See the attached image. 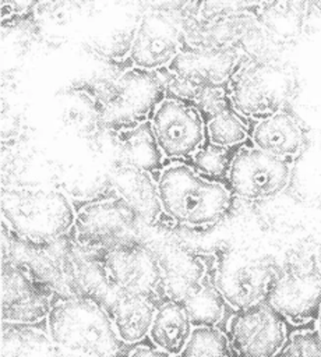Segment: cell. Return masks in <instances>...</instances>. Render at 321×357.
Returning a JSON list of instances; mask_svg holds the SVG:
<instances>
[{
    "mask_svg": "<svg viewBox=\"0 0 321 357\" xmlns=\"http://www.w3.org/2000/svg\"><path fill=\"white\" fill-rule=\"evenodd\" d=\"M1 254V259L21 264L59 297L91 298L109 312L120 297L106 276L102 254L82 245L73 231L49 243H31L4 225Z\"/></svg>",
    "mask_w": 321,
    "mask_h": 357,
    "instance_id": "1",
    "label": "cell"
},
{
    "mask_svg": "<svg viewBox=\"0 0 321 357\" xmlns=\"http://www.w3.org/2000/svg\"><path fill=\"white\" fill-rule=\"evenodd\" d=\"M158 188L165 216L188 227L205 229L218 223L232 205L230 188L181 162L162 167Z\"/></svg>",
    "mask_w": 321,
    "mask_h": 357,
    "instance_id": "2",
    "label": "cell"
},
{
    "mask_svg": "<svg viewBox=\"0 0 321 357\" xmlns=\"http://www.w3.org/2000/svg\"><path fill=\"white\" fill-rule=\"evenodd\" d=\"M47 333L63 350L94 357H120L123 343L110 312L84 297H59L46 318Z\"/></svg>",
    "mask_w": 321,
    "mask_h": 357,
    "instance_id": "3",
    "label": "cell"
},
{
    "mask_svg": "<svg viewBox=\"0 0 321 357\" xmlns=\"http://www.w3.org/2000/svg\"><path fill=\"white\" fill-rule=\"evenodd\" d=\"M75 213L60 190L25 185L1 191L4 225L31 243H49L71 233Z\"/></svg>",
    "mask_w": 321,
    "mask_h": 357,
    "instance_id": "4",
    "label": "cell"
},
{
    "mask_svg": "<svg viewBox=\"0 0 321 357\" xmlns=\"http://www.w3.org/2000/svg\"><path fill=\"white\" fill-rule=\"evenodd\" d=\"M156 227L145 225L117 195L85 202L77 209L74 237L98 252L145 245Z\"/></svg>",
    "mask_w": 321,
    "mask_h": 357,
    "instance_id": "5",
    "label": "cell"
},
{
    "mask_svg": "<svg viewBox=\"0 0 321 357\" xmlns=\"http://www.w3.org/2000/svg\"><path fill=\"white\" fill-rule=\"evenodd\" d=\"M276 278L269 262L227 251L221 257L212 282L226 304L241 311L267 301Z\"/></svg>",
    "mask_w": 321,
    "mask_h": 357,
    "instance_id": "6",
    "label": "cell"
},
{
    "mask_svg": "<svg viewBox=\"0 0 321 357\" xmlns=\"http://www.w3.org/2000/svg\"><path fill=\"white\" fill-rule=\"evenodd\" d=\"M165 88L156 71L142 68L128 70L114 82L112 93L100 107V120L116 128L131 127L147 120L163 99Z\"/></svg>",
    "mask_w": 321,
    "mask_h": 357,
    "instance_id": "7",
    "label": "cell"
},
{
    "mask_svg": "<svg viewBox=\"0 0 321 357\" xmlns=\"http://www.w3.org/2000/svg\"><path fill=\"white\" fill-rule=\"evenodd\" d=\"M285 78L271 64L244 59L227 84L232 107L248 119H264L282 109Z\"/></svg>",
    "mask_w": 321,
    "mask_h": 357,
    "instance_id": "8",
    "label": "cell"
},
{
    "mask_svg": "<svg viewBox=\"0 0 321 357\" xmlns=\"http://www.w3.org/2000/svg\"><path fill=\"white\" fill-rule=\"evenodd\" d=\"M151 126L166 159L191 158L207 138L201 112L188 100L163 98L151 116Z\"/></svg>",
    "mask_w": 321,
    "mask_h": 357,
    "instance_id": "9",
    "label": "cell"
},
{
    "mask_svg": "<svg viewBox=\"0 0 321 357\" xmlns=\"http://www.w3.org/2000/svg\"><path fill=\"white\" fill-rule=\"evenodd\" d=\"M156 227L145 244L155 255L160 272V294L165 300L183 303L208 278L205 259Z\"/></svg>",
    "mask_w": 321,
    "mask_h": 357,
    "instance_id": "10",
    "label": "cell"
},
{
    "mask_svg": "<svg viewBox=\"0 0 321 357\" xmlns=\"http://www.w3.org/2000/svg\"><path fill=\"white\" fill-rule=\"evenodd\" d=\"M290 167L286 159L257 146L239 149L230 162L227 183L233 195L261 201L278 195L288 185Z\"/></svg>",
    "mask_w": 321,
    "mask_h": 357,
    "instance_id": "11",
    "label": "cell"
},
{
    "mask_svg": "<svg viewBox=\"0 0 321 357\" xmlns=\"http://www.w3.org/2000/svg\"><path fill=\"white\" fill-rule=\"evenodd\" d=\"M54 291L25 266L1 259V319L6 324L35 325L47 318Z\"/></svg>",
    "mask_w": 321,
    "mask_h": 357,
    "instance_id": "12",
    "label": "cell"
},
{
    "mask_svg": "<svg viewBox=\"0 0 321 357\" xmlns=\"http://www.w3.org/2000/svg\"><path fill=\"white\" fill-rule=\"evenodd\" d=\"M227 328L239 357H276L288 340L283 318L268 304L237 311Z\"/></svg>",
    "mask_w": 321,
    "mask_h": 357,
    "instance_id": "13",
    "label": "cell"
},
{
    "mask_svg": "<svg viewBox=\"0 0 321 357\" xmlns=\"http://www.w3.org/2000/svg\"><path fill=\"white\" fill-rule=\"evenodd\" d=\"M179 15L147 11L130 45V59L138 68L158 71L167 67L181 50L183 26Z\"/></svg>",
    "mask_w": 321,
    "mask_h": 357,
    "instance_id": "14",
    "label": "cell"
},
{
    "mask_svg": "<svg viewBox=\"0 0 321 357\" xmlns=\"http://www.w3.org/2000/svg\"><path fill=\"white\" fill-rule=\"evenodd\" d=\"M102 264L112 287L121 296L160 294V272L155 255L145 245L121 247L102 252Z\"/></svg>",
    "mask_w": 321,
    "mask_h": 357,
    "instance_id": "15",
    "label": "cell"
},
{
    "mask_svg": "<svg viewBox=\"0 0 321 357\" xmlns=\"http://www.w3.org/2000/svg\"><path fill=\"white\" fill-rule=\"evenodd\" d=\"M267 304L293 325L311 321L321 305V273L311 269L290 271L278 276Z\"/></svg>",
    "mask_w": 321,
    "mask_h": 357,
    "instance_id": "16",
    "label": "cell"
},
{
    "mask_svg": "<svg viewBox=\"0 0 321 357\" xmlns=\"http://www.w3.org/2000/svg\"><path fill=\"white\" fill-rule=\"evenodd\" d=\"M244 59L237 46H190L167 68L198 85H227Z\"/></svg>",
    "mask_w": 321,
    "mask_h": 357,
    "instance_id": "17",
    "label": "cell"
},
{
    "mask_svg": "<svg viewBox=\"0 0 321 357\" xmlns=\"http://www.w3.org/2000/svg\"><path fill=\"white\" fill-rule=\"evenodd\" d=\"M110 184L114 195L121 198L145 225L159 227L166 216L160 204L158 180L151 172L123 163L113 170Z\"/></svg>",
    "mask_w": 321,
    "mask_h": 357,
    "instance_id": "18",
    "label": "cell"
},
{
    "mask_svg": "<svg viewBox=\"0 0 321 357\" xmlns=\"http://www.w3.org/2000/svg\"><path fill=\"white\" fill-rule=\"evenodd\" d=\"M254 146L282 159L296 156L304 142L297 120L285 110H278L257 120L251 131Z\"/></svg>",
    "mask_w": 321,
    "mask_h": 357,
    "instance_id": "19",
    "label": "cell"
},
{
    "mask_svg": "<svg viewBox=\"0 0 321 357\" xmlns=\"http://www.w3.org/2000/svg\"><path fill=\"white\" fill-rule=\"evenodd\" d=\"M194 325L181 303L165 300L159 307L151 325L149 339L155 347L172 354L180 356Z\"/></svg>",
    "mask_w": 321,
    "mask_h": 357,
    "instance_id": "20",
    "label": "cell"
},
{
    "mask_svg": "<svg viewBox=\"0 0 321 357\" xmlns=\"http://www.w3.org/2000/svg\"><path fill=\"white\" fill-rule=\"evenodd\" d=\"M155 312L154 300L130 294H121L110 308L116 332L126 344L138 343L149 336Z\"/></svg>",
    "mask_w": 321,
    "mask_h": 357,
    "instance_id": "21",
    "label": "cell"
},
{
    "mask_svg": "<svg viewBox=\"0 0 321 357\" xmlns=\"http://www.w3.org/2000/svg\"><path fill=\"white\" fill-rule=\"evenodd\" d=\"M255 17L269 35L293 39L300 35L308 18V0H261Z\"/></svg>",
    "mask_w": 321,
    "mask_h": 357,
    "instance_id": "22",
    "label": "cell"
},
{
    "mask_svg": "<svg viewBox=\"0 0 321 357\" xmlns=\"http://www.w3.org/2000/svg\"><path fill=\"white\" fill-rule=\"evenodd\" d=\"M117 142L123 163L151 173L162 170L163 153L152 131L151 120H144L131 127L117 131Z\"/></svg>",
    "mask_w": 321,
    "mask_h": 357,
    "instance_id": "23",
    "label": "cell"
},
{
    "mask_svg": "<svg viewBox=\"0 0 321 357\" xmlns=\"http://www.w3.org/2000/svg\"><path fill=\"white\" fill-rule=\"evenodd\" d=\"M63 351L42 329L3 322L1 357H61Z\"/></svg>",
    "mask_w": 321,
    "mask_h": 357,
    "instance_id": "24",
    "label": "cell"
},
{
    "mask_svg": "<svg viewBox=\"0 0 321 357\" xmlns=\"http://www.w3.org/2000/svg\"><path fill=\"white\" fill-rule=\"evenodd\" d=\"M181 304L194 326H216L222 321L225 307L227 305L214 282L208 278Z\"/></svg>",
    "mask_w": 321,
    "mask_h": 357,
    "instance_id": "25",
    "label": "cell"
},
{
    "mask_svg": "<svg viewBox=\"0 0 321 357\" xmlns=\"http://www.w3.org/2000/svg\"><path fill=\"white\" fill-rule=\"evenodd\" d=\"M205 130L211 144L225 148H233L244 142L248 137V128L243 116L232 106L209 117L205 123Z\"/></svg>",
    "mask_w": 321,
    "mask_h": 357,
    "instance_id": "26",
    "label": "cell"
},
{
    "mask_svg": "<svg viewBox=\"0 0 321 357\" xmlns=\"http://www.w3.org/2000/svg\"><path fill=\"white\" fill-rule=\"evenodd\" d=\"M230 340L216 326H194L179 357H230Z\"/></svg>",
    "mask_w": 321,
    "mask_h": 357,
    "instance_id": "27",
    "label": "cell"
},
{
    "mask_svg": "<svg viewBox=\"0 0 321 357\" xmlns=\"http://www.w3.org/2000/svg\"><path fill=\"white\" fill-rule=\"evenodd\" d=\"M230 148L219 146L215 144H208L202 145L193 156V166L205 177L208 178H222L227 176L230 162H232V155H230Z\"/></svg>",
    "mask_w": 321,
    "mask_h": 357,
    "instance_id": "28",
    "label": "cell"
},
{
    "mask_svg": "<svg viewBox=\"0 0 321 357\" xmlns=\"http://www.w3.org/2000/svg\"><path fill=\"white\" fill-rule=\"evenodd\" d=\"M260 1L261 0H198L197 14L204 20L244 13L255 14Z\"/></svg>",
    "mask_w": 321,
    "mask_h": 357,
    "instance_id": "29",
    "label": "cell"
},
{
    "mask_svg": "<svg viewBox=\"0 0 321 357\" xmlns=\"http://www.w3.org/2000/svg\"><path fill=\"white\" fill-rule=\"evenodd\" d=\"M276 357H321V336L315 331L294 332Z\"/></svg>",
    "mask_w": 321,
    "mask_h": 357,
    "instance_id": "30",
    "label": "cell"
},
{
    "mask_svg": "<svg viewBox=\"0 0 321 357\" xmlns=\"http://www.w3.org/2000/svg\"><path fill=\"white\" fill-rule=\"evenodd\" d=\"M190 102L201 112V114L207 116L208 119L232 106L229 100L227 85L201 86Z\"/></svg>",
    "mask_w": 321,
    "mask_h": 357,
    "instance_id": "31",
    "label": "cell"
},
{
    "mask_svg": "<svg viewBox=\"0 0 321 357\" xmlns=\"http://www.w3.org/2000/svg\"><path fill=\"white\" fill-rule=\"evenodd\" d=\"M140 3L147 11L181 14L183 11H188L191 6H197L198 0H140Z\"/></svg>",
    "mask_w": 321,
    "mask_h": 357,
    "instance_id": "32",
    "label": "cell"
},
{
    "mask_svg": "<svg viewBox=\"0 0 321 357\" xmlns=\"http://www.w3.org/2000/svg\"><path fill=\"white\" fill-rule=\"evenodd\" d=\"M39 3V0H1V18L6 20L10 15L25 14Z\"/></svg>",
    "mask_w": 321,
    "mask_h": 357,
    "instance_id": "33",
    "label": "cell"
},
{
    "mask_svg": "<svg viewBox=\"0 0 321 357\" xmlns=\"http://www.w3.org/2000/svg\"><path fill=\"white\" fill-rule=\"evenodd\" d=\"M127 357H176L172 356L158 347H148V346H138L128 351Z\"/></svg>",
    "mask_w": 321,
    "mask_h": 357,
    "instance_id": "34",
    "label": "cell"
},
{
    "mask_svg": "<svg viewBox=\"0 0 321 357\" xmlns=\"http://www.w3.org/2000/svg\"><path fill=\"white\" fill-rule=\"evenodd\" d=\"M61 357H94V356H87V354H78V353H71V351H63Z\"/></svg>",
    "mask_w": 321,
    "mask_h": 357,
    "instance_id": "35",
    "label": "cell"
},
{
    "mask_svg": "<svg viewBox=\"0 0 321 357\" xmlns=\"http://www.w3.org/2000/svg\"><path fill=\"white\" fill-rule=\"evenodd\" d=\"M315 319H317V332H318L320 336H321V305H320V308H318V312H317Z\"/></svg>",
    "mask_w": 321,
    "mask_h": 357,
    "instance_id": "36",
    "label": "cell"
},
{
    "mask_svg": "<svg viewBox=\"0 0 321 357\" xmlns=\"http://www.w3.org/2000/svg\"><path fill=\"white\" fill-rule=\"evenodd\" d=\"M317 271L321 273V252L318 255V262H317Z\"/></svg>",
    "mask_w": 321,
    "mask_h": 357,
    "instance_id": "37",
    "label": "cell"
},
{
    "mask_svg": "<svg viewBox=\"0 0 321 357\" xmlns=\"http://www.w3.org/2000/svg\"><path fill=\"white\" fill-rule=\"evenodd\" d=\"M39 1H45V0H39Z\"/></svg>",
    "mask_w": 321,
    "mask_h": 357,
    "instance_id": "38",
    "label": "cell"
}]
</instances>
